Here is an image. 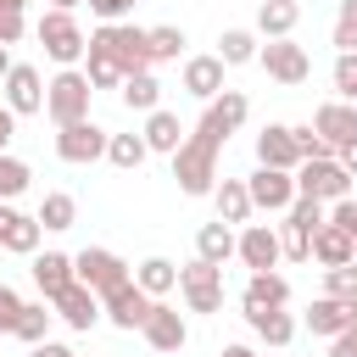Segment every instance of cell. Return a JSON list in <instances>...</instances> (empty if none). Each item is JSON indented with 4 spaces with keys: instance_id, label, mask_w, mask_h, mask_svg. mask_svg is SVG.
<instances>
[{
    "instance_id": "37",
    "label": "cell",
    "mask_w": 357,
    "mask_h": 357,
    "mask_svg": "<svg viewBox=\"0 0 357 357\" xmlns=\"http://www.w3.org/2000/svg\"><path fill=\"white\" fill-rule=\"evenodd\" d=\"M324 296H335V301H357V262H346V268H324Z\"/></svg>"
},
{
    "instance_id": "26",
    "label": "cell",
    "mask_w": 357,
    "mask_h": 357,
    "mask_svg": "<svg viewBox=\"0 0 357 357\" xmlns=\"http://www.w3.org/2000/svg\"><path fill=\"white\" fill-rule=\"evenodd\" d=\"M117 95H123V106H128V112H156L162 84H156V78H151V67H145V73H128V78L117 84Z\"/></svg>"
},
{
    "instance_id": "33",
    "label": "cell",
    "mask_w": 357,
    "mask_h": 357,
    "mask_svg": "<svg viewBox=\"0 0 357 357\" xmlns=\"http://www.w3.org/2000/svg\"><path fill=\"white\" fill-rule=\"evenodd\" d=\"M145 156H151V151H145L139 134H112V139H106V162H112V167H139Z\"/></svg>"
},
{
    "instance_id": "31",
    "label": "cell",
    "mask_w": 357,
    "mask_h": 357,
    "mask_svg": "<svg viewBox=\"0 0 357 357\" xmlns=\"http://www.w3.org/2000/svg\"><path fill=\"white\" fill-rule=\"evenodd\" d=\"M73 218H78V201L67 190H50L39 201V229H73Z\"/></svg>"
},
{
    "instance_id": "47",
    "label": "cell",
    "mask_w": 357,
    "mask_h": 357,
    "mask_svg": "<svg viewBox=\"0 0 357 357\" xmlns=\"http://www.w3.org/2000/svg\"><path fill=\"white\" fill-rule=\"evenodd\" d=\"M335 162L346 167V178H357V145H340V151H335Z\"/></svg>"
},
{
    "instance_id": "19",
    "label": "cell",
    "mask_w": 357,
    "mask_h": 357,
    "mask_svg": "<svg viewBox=\"0 0 357 357\" xmlns=\"http://www.w3.org/2000/svg\"><path fill=\"white\" fill-rule=\"evenodd\" d=\"M357 324V301H335V296H318L312 307H307V329L312 335H340V329H351Z\"/></svg>"
},
{
    "instance_id": "46",
    "label": "cell",
    "mask_w": 357,
    "mask_h": 357,
    "mask_svg": "<svg viewBox=\"0 0 357 357\" xmlns=\"http://www.w3.org/2000/svg\"><path fill=\"white\" fill-rule=\"evenodd\" d=\"M329 357H357V324L335 335V346H329Z\"/></svg>"
},
{
    "instance_id": "25",
    "label": "cell",
    "mask_w": 357,
    "mask_h": 357,
    "mask_svg": "<svg viewBox=\"0 0 357 357\" xmlns=\"http://www.w3.org/2000/svg\"><path fill=\"white\" fill-rule=\"evenodd\" d=\"M33 279H39V290L45 296H61L78 273H73V257H61V251H45V257H33Z\"/></svg>"
},
{
    "instance_id": "39",
    "label": "cell",
    "mask_w": 357,
    "mask_h": 357,
    "mask_svg": "<svg viewBox=\"0 0 357 357\" xmlns=\"http://www.w3.org/2000/svg\"><path fill=\"white\" fill-rule=\"evenodd\" d=\"M22 11H28V0H0V45H17L22 39Z\"/></svg>"
},
{
    "instance_id": "28",
    "label": "cell",
    "mask_w": 357,
    "mask_h": 357,
    "mask_svg": "<svg viewBox=\"0 0 357 357\" xmlns=\"http://www.w3.org/2000/svg\"><path fill=\"white\" fill-rule=\"evenodd\" d=\"M212 201H218V223H245V218H251V195H245L240 178H223V184L212 190Z\"/></svg>"
},
{
    "instance_id": "4",
    "label": "cell",
    "mask_w": 357,
    "mask_h": 357,
    "mask_svg": "<svg viewBox=\"0 0 357 357\" xmlns=\"http://www.w3.org/2000/svg\"><path fill=\"white\" fill-rule=\"evenodd\" d=\"M73 273H78V284H89L100 301L128 284V262H123L117 251H106V245H84V251L73 257Z\"/></svg>"
},
{
    "instance_id": "35",
    "label": "cell",
    "mask_w": 357,
    "mask_h": 357,
    "mask_svg": "<svg viewBox=\"0 0 357 357\" xmlns=\"http://www.w3.org/2000/svg\"><path fill=\"white\" fill-rule=\"evenodd\" d=\"M284 229H296V234H307V240H312V234L324 229V201L296 195V201H290V223H284Z\"/></svg>"
},
{
    "instance_id": "53",
    "label": "cell",
    "mask_w": 357,
    "mask_h": 357,
    "mask_svg": "<svg viewBox=\"0 0 357 357\" xmlns=\"http://www.w3.org/2000/svg\"><path fill=\"white\" fill-rule=\"evenodd\" d=\"M73 357H78V351H73Z\"/></svg>"
},
{
    "instance_id": "3",
    "label": "cell",
    "mask_w": 357,
    "mask_h": 357,
    "mask_svg": "<svg viewBox=\"0 0 357 357\" xmlns=\"http://www.w3.org/2000/svg\"><path fill=\"white\" fill-rule=\"evenodd\" d=\"M296 195H307V201H346L351 195V178H346V167L335 162V156H312V162H301L296 173Z\"/></svg>"
},
{
    "instance_id": "7",
    "label": "cell",
    "mask_w": 357,
    "mask_h": 357,
    "mask_svg": "<svg viewBox=\"0 0 357 357\" xmlns=\"http://www.w3.org/2000/svg\"><path fill=\"white\" fill-rule=\"evenodd\" d=\"M178 290H184V301H190V312H218L223 307V268H212V262H190V268H178Z\"/></svg>"
},
{
    "instance_id": "51",
    "label": "cell",
    "mask_w": 357,
    "mask_h": 357,
    "mask_svg": "<svg viewBox=\"0 0 357 357\" xmlns=\"http://www.w3.org/2000/svg\"><path fill=\"white\" fill-rule=\"evenodd\" d=\"M6 73H11V56H6V45H0V78H6Z\"/></svg>"
},
{
    "instance_id": "8",
    "label": "cell",
    "mask_w": 357,
    "mask_h": 357,
    "mask_svg": "<svg viewBox=\"0 0 357 357\" xmlns=\"http://www.w3.org/2000/svg\"><path fill=\"white\" fill-rule=\"evenodd\" d=\"M257 61H262L268 78H279V84H307V73H312V61H307V50H301L296 39H268V45L257 50Z\"/></svg>"
},
{
    "instance_id": "16",
    "label": "cell",
    "mask_w": 357,
    "mask_h": 357,
    "mask_svg": "<svg viewBox=\"0 0 357 357\" xmlns=\"http://www.w3.org/2000/svg\"><path fill=\"white\" fill-rule=\"evenodd\" d=\"M50 307H56V318H67L73 329H95V318H100V296L89 290V284H67L61 296H50Z\"/></svg>"
},
{
    "instance_id": "50",
    "label": "cell",
    "mask_w": 357,
    "mask_h": 357,
    "mask_svg": "<svg viewBox=\"0 0 357 357\" xmlns=\"http://www.w3.org/2000/svg\"><path fill=\"white\" fill-rule=\"evenodd\" d=\"M223 357H257L251 346H223Z\"/></svg>"
},
{
    "instance_id": "13",
    "label": "cell",
    "mask_w": 357,
    "mask_h": 357,
    "mask_svg": "<svg viewBox=\"0 0 357 357\" xmlns=\"http://www.w3.org/2000/svg\"><path fill=\"white\" fill-rule=\"evenodd\" d=\"M6 112H45V84H39V67L11 61V73H6Z\"/></svg>"
},
{
    "instance_id": "9",
    "label": "cell",
    "mask_w": 357,
    "mask_h": 357,
    "mask_svg": "<svg viewBox=\"0 0 357 357\" xmlns=\"http://www.w3.org/2000/svg\"><path fill=\"white\" fill-rule=\"evenodd\" d=\"M245 195H251V206H262V212H290V201H296V178L279 173V167H257V173L245 178Z\"/></svg>"
},
{
    "instance_id": "43",
    "label": "cell",
    "mask_w": 357,
    "mask_h": 357,
    "mask_svg": "<svg viewBox=\"0 0 357 357\" xmlns=\"http://www.w3.org/2000/svg\"><path fill=\"white\" fill-rule=\"evenodd\" d=\"M290 134H296V151H301V162H312V156H335V151H329V145L312 134V123H307V128H290Z\"/></svg>"
},
{
    "instance_id": "41",
    "label": "cell",
    "mask_w": 357,
    "mask_h": 357,
    "mask_svg": "<svg viewBox=\"0 0 357 357\" xmlns=\"http://www.w3.org/2000/svg\"><path fill=\"white\" fill-rule=\"evenodd\" d=\"M335 89L346 95V106H357V50H340V61H335Z\"/></svg>"
},
{
    "instance_id": "1",
    "label": "cell",
    "mask_w": 357,
    "mask_h": 357,
    "mask_svg": "<svg viewBox=\"0 0 357 357\" xmlns=\"http://www.w3.org/2000/svg\"><path fill=\"white\" fill-rule=\"evenodd\" d=\"M245 95L240 89H223L212 106H206V117L184 134V145L173 151V178H178V190L184 195H212L218 190V151H223V139L245 123Z\"/></svg>"
},
{
    "instance_id": "44",
    "label": "cell",
    "mask_w": 357,
    "mask_h": 357,
    "mask_svg": "<svg viewBox=\"0 0 357 357\" xmlns=\"http://www.w3.org/2000/svg\"><path fill=\"white\" fill-rule=\"evenodd\" d=\"M89 11H95L100 22H123V17L134 11V0H89Z\"/></svg>"
},
{
    "instance_id": "10",
    "label": "cell",
    "mask_w": 357,
    "mask_h": 357,
    "mask_svg": "<svg viewBox=\"0 0 357 357\" xmlns=\"http://www.w3.org/2000/svg\"><path fill=\"white\" fill-rule=\"evenodd\" d=\"M106 139H112V134L84 117V123H67V128L56 134V156H61V162H95V156H106Z\"/></svg>"
},
{
    "instance_id": "11",
    "label": "cell",
    "mask_w": 357,
    "mask_h": 357,
    "mask_svg": "<svg viewBox=\"0 0 357 357\" xmlns=\"http://www.w3.org/2000/svg\"><path fill=\"white\" fill-rule=\"evenodd\" d=\"M312 134H318L329 151H340V145H357V106H346V100H329V106H318V112H312Z\"/></svg>"
},
{
    "instance_id": "23",
    "label": "cell",
    "mask_w": 357,
    "mask_h": 357,
    "mask_svg": "<svg viewBox=\"0 0 357 357\" xmlns=\"http://www.w3.org/2000/svg\"><path fill=\"white\" fill-rule=\"evenodd\" d=\"M296 17H301L296 0H262V6H257V33H262V39H290Z\"/></svg>"
},
{
    "instance_id": "5",
    "label": "cell",
    "mask_w": 357,
    "mask_h": 357,
    "mask_svg": "<svg viewBox=\"0 0 357 357\" xmlns=\"http://www.w3.org/2000/svg\"><path fill=\"white\" fill-rule=\"evenodd\" d=\"M89 95H95V89H89V78L67 67L61 78H50V84H45V112H50L61 128H67V123H84V117H89Z\"/></svg>"
},
{
    "instance_id": "6",
    "label": "cell",
    "mask_w": 357,
    "mask_h": 357,
    "mask_svg": "<svg viewBox=\"0 0 357 357\" xmlns=\"http://www.w3.org/2000/svg\"><path fill=\"white\" fill-rule=\"evenodd\" d=\"M33 33H39L45 56H50V61H61V67H73V61L84 56V45H89V39H84V28L73 22V11H45Z\"/></svg>"
},
{
    "instance_id": "2",
    "label": "cell",
    "mask_w": 357,
    "mask_h": 357,
    "mask_svg": "<svg viewBox=\"0 0 357 357\" xmlns=\"http://www.w3.org/2000/svg\"><path fill=\"white\" fill-rule=\"evenodd\" d=\"M89 89H117L128 73H145L151 56H145V28H128V22H100L89 33Z\"/></svg>"
},
{
    "instance_id": "22",
    "label": "cell",
    "mask_w": 357,
    "mask_h": 357,
    "mask_svg": "<svg viewBox=\"0 0 357 357\" xmlns=\"http://www.w3.org/2000/svg\"><path fill=\"white\" fill-rule=\"evenodd\" d=\"M245 324H251L268 346H290V335H296V318H290L284 307H245Z\"/></svg>"
},
{
    "instance_id": "12",
    "label": "cell",
    "mask_w": 357,
    "mask_h": 357,
    "mask_svg": "<svg viewBox=\"0 0 357 357\" xmlns=\"http://www.w3.org/2000/svg\"><path fill=\"white\" fill-rule=\"evenodd\" d=\"M234 251H240V262H245L251 273H268V268L279 262V234H273L268 223H245V229L234 234Z\"/></svg>"
},
{
    "instance_id": "27",
    "label": "cell",
    "mask_w": 357,
    "mask_h": 357,
    "mask_svg": "<svg viewBox=\"0 0 357 357\" xmlns=\"http://www.w3.org/2000/svg\"><path fill=\"white\" fill-rule=\"evenodd\" d=\"M195 251H201V262L223 268V262L234 257V229H229V223H201V234H195Z\"/></svg>"
},
{
    "instance_id": "52",
    "label": "cell",
    "mask_w": 357,
    "mask_h": 357,
    "mask_svg": "<svg viewBox=\"0 0 357 357\" xmlns=\"http://www.w3.org/2000/svg\"><path fill=\"white\" fill-rule=\"evenodd\" d=\"M73 6H78V0H56V11H73Z\"/></svg>"
},
{
    "instance_id": "40",
    "label": "cell",
    "mask_w": 357,
    "mask_h": 357,
    "mask_svg": "<svg viewBox=\"0 0 357 357\" xmlns=\"http://www.w3.org/2000/svg\"><path fill=\"white\" fill-rule=\"evenodd\" d=\"M335 45L357 50V0H340V11H335Z\"/></svg>"
},
{
    "instance_id": "17",
    "label": "cell",
    "mask_w": 357,
    "mask_h": 357,
    "mask_svg": "<svg viewBox=\"0 0 357 357\" xmlns=\"http://www.w3.org/2000/svg\"><path fill=\"white\" fill-rule=\"evenodd\" d=\"M0 251H17V257L39 251V218H28L11 201H0Z\"/></svg>"
},
{
    "instance_id": "42",
    "label": "cell",
    "mask_w": 357,
    "mask_h": 357,
    "mask_svg": "<svg viewBox=\"0 0 357 357\" xmlns=\"http://www.w3.org/2000/svg\"><path fill=\"white\" fill-rule=\"evenodd\" d=\"M324 223H335V229H340V234L357 245V201H351V195H346V201H335V212H329Z\"/></svg>"
},
{
    "instance_id": "38",
    "label": "cell",
    "mask_w": 357,
    "mask_h": 357,
    "mask_svg": "<svg viewBox=\"0 0 357 357\" xmlns=\"http://www.w3.org/2000/svg\"><path fill=\"white\" fill-rule=\"evenodd\" d=\"M28 178H33V173H28V162H17V156H6V151H0V201L22 195V190H28Z\"/></svg>"
},
{
    "instance_id": "34",
    "label": "cell",
    "mask_w": 357,
    "mask_h": 357,
    "mask_svg": "<svg viewBox=\"0 0 357 357\" xmlns=\"http://www.w3.org/2000/svg\"><path fill=\"white\" fill-rule=\"evenodd\" d=\"M50 318H56V312H45L39 301H22V312H17V329H11V335H17V340H28V346H39V340H45V329H50Z\"/></svg>"
},
{
    "instance_id": "29",
    "label": "cell",
    "mask_w": 357,
    "mask_h": 357,
    "mask_svg": "<svg viewBox=\"0 0 357 357\" xmlns=\"http://www.w3.org/2000/svg\"><path fill=\"white\" fill-rule=\"evenodd\" d=\"M134 284H139L145 296H167V290L178 284V268H173L167 257H145V262H139V273H134Z\"/></svg>"
},
{
    "instance_id": "18",
    "label": "cell",
    "mask_w": 357,
    "mask_h": 357,
    "mask_svg": "<svg viewBox=\"0 0 357 357\" xmlns=\"http://www.w3.org/2000/svg\"><path fill=\"white\" fill-rule=\"evenodd\" d=\"M100 307H106V318H112L117 329H139V324L151 318V296H145V290H139L134 279H128L123 290H112V296H106Z\"/></svg>"
},
{
    "instance_id": "36",
    "label": "cell",
    "mask_w": 357,
    "mask_h": 357,
    "mask_svg": "<svg viewBox=\"0 0 357 357\" xmlns=\"http://www.w3.org/2000/svg\"><path fill=\"white\" fill-rule=\"evenodd\" d=\"M184 50V33L178 28H145V56L151 61H173Z\"/></svg>"
},
{
    "instance_id": "45",
    "label": "cell",
    "mask_w": 357,
    "mask_h": 357,
    "mask_svg": "<svg viewBox=\"0 0 357 357\" xmlns=\"http://www.w3.org/2000/svg\"><path fill=\"white\" fill-rule=\"evenodd\" d=\"M17 312H22L17 290H6V284H0V335H11V329H17Z\"/></svg>"
},
{
    "instance_id": "48",
    "label": "cell",
    "mask_w": 357,
    "mask_h": 357,
    "mask_svg": "<svg viewBox=\"0 0 357 357\" xmlns=\"http://www.w3.org/2000/svg\"><path fill=\"white\" fill-rule=\"evenodd\" d=\"M28 357H73V351H67V346H56V340H39Z\"/></svg>"
},
{
    "instance_id": "15",
    "label": "cell",
    "mask_w": 357,
    "mask_h": 357,
    "mask_svg": "<svg viewBox=\"0 0 357 357\" xmlns=\"http://www.w3.org/2000/svg\"><path fill=\"white\" fill-rule=\"evenodd\" d=\"M139 335L151 340V351H178L184 340H190V329H184V318L167 307V301H151V318L139 324Z\"/></svg>"
},
{
    "instance_id": "14",
    "label": "cell",
    "mask_w": 357,
    "mask_h": 357,
    "mask_svg": "<svg viewBox=\"0 0 357 357\" xmlns=\"http://www.w3.org/2000/svg\"><path fill=\"white\" fill-rule=\"evenodd\" d=\"M257 162H262V167H279V173H296V167H301L296 134H290L284 123H268V128L257 134Z\"/></svg>"
},
{
    "instance_id": "20",
    "label": "cell",
    "mask_w": 357,
    "mask_h": 357,
    "mask_svg": "<svg viewBox=\"0 0 357 357\" xmlns=\"http://www.w3.org/2000/svg\"><path fill=\"white\" fill-rule=\"evenodd\" d=\"M184 89L201 95V100H218L223 95V61L218 56H190L184 61Z\"/></svg>"
},
{
    "instance_id": "24",
    "label": "cell",
    "mask_w": 357,
    "mask_h": 357,
    "mask_svg": "<svg viewBox=\"0 0 357 357\" xmlns=\"http://www.w3.org/2000/svg\"><path fill=\"white\" fill-rule=\"evenodd\" d=\"M312 257H318L324 268H346V262H357V245H351L335 223H324V229L312 234Z\"/></svg>"
},
{
    "instance_id": "30",
    "label": "cell",
    "mask_w": 357,
    "mask_h": 357,
    "mask_svg": "<svg viewBox=\"0 0 357 357\" xmlns=\"http://www.w3.org/2000/svg\"><path fill=\"white\" fill-rule=\"evenodd\" d=\"M290 301V284L268 268V273H251V284H245V307H284Z\"/></svg>"
},
{
    "instance_id": "21",
    "label": "cell",
    "mask_w": 357,
    "mask_h": 357,
    "mask_svg": "<svg viewBox=\"0 0 357 357\" xmlns=\"http://www.w3.org/2000/svg\"><path fill=\"white\" fill-rule=\"evenodd\" d=\"M139 139H145V151H167V156H173V151L184 145V123L156 106V112H145V134H139Z\"/></svg>"
},
{
    "instance_id": "32",
    "label": "cell",
    "mask_w": 357,
    "mask_h": 357,
    "mask_svg": "<svg viewBox=\"0 0 357 357\" xmlns=\"http://www.w3.org/2000/svg\"><path fill=\"white\" fill-rule=\"evenodd\" d=\"M257 56V33L251 28H229L223 39H218V61L223 67H240V61H251Z\"/></svg>"
},
{
    "instance_id": "49",
    "label": "cell",
    "mask_w": 357,
    "mask_h": 357,
    "mask_svg": "<svg viewBox=\"0 0 357 357\" xmlns=\"http://www.w3.org/2000/svg\"><path fill=\"white\" fill-rule=\"evenodd\" d=\"M11 134H17V123H11V112L0 106V151H6V139H11Z\"/></svg>"
}]
</instances>
